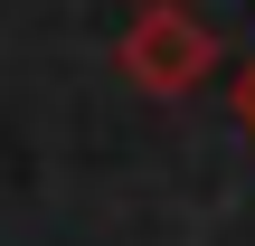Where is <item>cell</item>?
I'll list each match as a JSON object with an SVG mask.
<instances>
[{
	"label": "cell",
	"instance_id": "cell-1",
	"mask_svg": "<svg viewBox=\"0 0 255 246\" xmlns=\"http://www.w3.org/2000/svg\"><path fill=\"white\" fill-rule=\"evenodd\" d=\"M123 85H142L151 104H180V95H199V76L218 66V38L180 9V0H142V19L123 28Z\"/></svg>",
	"mask_w": 255,
	"mask_h": 246
},
{
	"label": "cell",
	"instance_id": "cell-2",
	"mask_svg": "<svg viewBox=\"0 0 255 246\" xmlns=\"http://www.w3.org/2000/svg\"><path fill=\"white\" fill-rule=\"evenodd\" d=\"M237 114H246V133H255V57H246V76H237Z\"/></svg>",
	"mask_w": 255,
	"mask_h": 246
}]
</instances>
